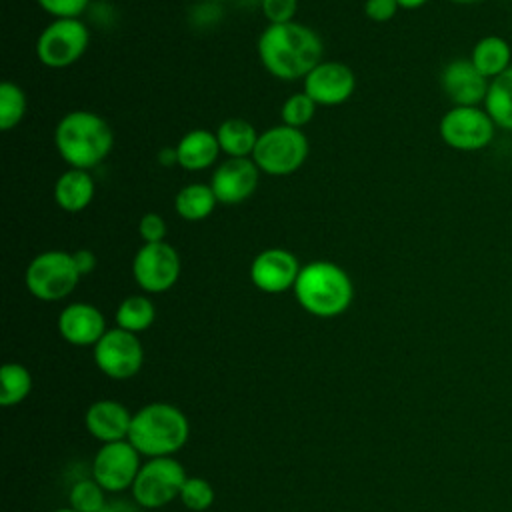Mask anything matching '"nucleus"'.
<instances>
[{"label": "nucleus", "instance_id": "4be33fe9", "mask_svg": "<svg viewBox=\"0 0 512 512\" xmlns=\"http://www.w3.org/2000/svg\"><path fill=\"white\" fill-rule=\"evenodd\" d=\"M258 136L256 128L244 118H228L216 130L220 150L228 158H252Z\"/></svg>", "mask_w": 512, "mask_h": 512}, {"label": "nucleus", "instance_id": "5701e85b", "mask_svg": "<svg viewBox=\"0 0 512 512\" xmlns=\"http://www.w3.org/2000/svg\"><path fill=\"white\" fill-rule=\"evenodd\" d=\"M218 204L210 184H188L178 190L174 198V210L176 214L186 222H200L208 218Z\"/></svg>", "mask_w": 512, "mask_h": 512}, {"label": "nucleus", "instance_id": "b1692460", "mask_svg": "<svg viewBox=\"0 0 512 512\" xmlns=\"http://www.w3.org/2000/svg\"><path fill=\"white\" fill-rule=\"evenodd\" d=\"M482 106L494 120L496 128L512 132V66L494 80H490L488 94Z\"/></svg>", "mask_w": 512, "mask_h": 512}, {"label": "nucleus", "instance_id": "a211bd4d", "mask_svg": "<svg viewBox=\"0 0 512 512\" xmlns=\"http://www.w3.org/2000/svg\"><path fill=\"white\" fill-rule=\"evenodd\" d=\"M132 412L118 400H96L88 406L84 414L86 430L92 438L102 444L128 440V432L132 426Z\"/></svg>", "mask_w": 512, "mask_h": 512}, {"label": "nucleus", "instance_id": "6e6552de", "mask_svg": "<svg viewBox=\"0 0 512 512\" xmlns=\"http://www.w3.org/2000/svg\"><path fill=\"white\" fill-rule=\"evenodd\" d=\"M496 124L484 106H452L438 124L442 142L458 152H478L494 140Z\"/></svg>", "mask_w": 512, "mask_h": 512}, {"label": "nucleus", "instance_id": "423d86ee", "mask_svg": "<svg viewBox=\"0 0 512 512\" xmlns=\"http://www.w3.org/2000/svg\"><path fill=\"white\" fill-rule=\"evenodd\" d=\"M80 272L72 252L46 250L30 260L24 272L26 290L42 302H58L74 292L80 282Z\"/></svg>", "mask_w": 512, "mask_h": 512}, {"label": "nucleus", "instance_id": "bb28decb", "mask_svg": "<svg viewBox=\"0 0 512 512\" xmlns=\"http://www.w3.org/2000/svg\"><path fill=\"white\" fill-rule=\"evenodd\" d=\"M26 114V94L16 82L0 84V128L12 130L16 128Z\"/></svg>", "mask_w": 512, "mask_h": 512}, {"label": "nucleus", "instance_id": "f3484780", "mask_svg": "<svg viewBox=\"0 0 512 512\" xmlns=\"http://www.w3.org/2000/svg\"><path fill=\"white\" fill-rule=\"evenodd\" d=\"M58 332L72 346H96L106 334L104 314L88 302H72L58 314Z\"/></svg>", "mask_w": 512, "mask_h": 512}, {"label": "nucleus", "instance_id": "f03ea898", "mask_svg": "<svg viewBox=\"0 0 512 512\" xmlns=\"http://www.w3.org/2000/svg\"><path fill=\"white\" fill-rule=\"evenodd\" d=\"M54 144L70 168H96L114 146L110 124L96 112L72 110L64 114L54 130Z\"/></svg>", "mask_w": 512, "mask_h": 512}, {"label": "nucleus", "instance_id": "cd10ccee", "mask_svg": "<svg viewBox=\"0 0 512 512\" xmlns=\"http://www.w3.org/2000/svg\"><path fill=\"white\" fill-rule=\"evenodd\" d=\"M104 488L94 478H82L70 488V508L78 512H100L106 504Z\"/></svg>", "mask_w": 512, "mask_h": 512}, {"label": "nucleus", "instance_id": "72a5a7b5", "mask_svg": "<svg viewBox=\"0 0 512 512\" xmlns=\"http://www.w3.org/2000/svg\"><path fill=\"white\" fill-rule=\"evenodd\" d=\"M396 0H366L364 2V14L372 22H388L398 12Z\"/></svg>", "mask_w": 512, "mask_h": 512}, {"label": "nucleus", "instance_id": "a19ab883", "mask_svg": "<svg viewBox=\"0 0 512 512\" xmlns=\"http://www.w3.org/2000/svg\"><path fill=\"white\" fill-rule=\"evenodd\" d=\"M212 2H228V0H212Z\"/></svg>", "mask_w": 512, "mask_h": 512}, {"label": "nucleus", "instance_id": "a878e982", "mask_svg": "<svg viewBox=\"0 0 512 512\" xmlns=\"http://www.w3.org/2000/svg\"><path fill=\"white\" fill-rule=\"evenodd\" d=\"M32 390V374L18 362H6L0 370V404L4 408L16 406Z\"/></svg>", "mask_w": 512, "mask_h": 512}, {"label": "nucleus", "instance_id": "c9c22d12", "mask_svg": "<svg viewBox=\"0 0 512 512\" xmlns=\"http://www.w3.org/2000/svg\"><path fill=\"white\" fill-rule=\"evenodd\" d=\"M144 508L132 498V500H124V498H112L106 500V504L102 506L100 512H142Z\"/></svg>", "mask_w": 512, "mask_h": 512}, {"label": "nucleus", "instance_id": "ddd939ff", "mask_svg": "<svg viewBox=\"0 0 512 512\" xmlns=\"http://www.w3.org/2000/svg\"><path fill=\"white\" fill-rule=\"evenodd\" d=\"M356 88V76L344 62L322 60L304 78V92L318 106L344 104Z\"/></svg>", "mask_w": 512, "mask_h": 512}, {"label": "nucleus", "instance_id": "c756f323", "mask_svg": "<svg viewBox=\"0 0 512 512\" xmlns=\"http://www.w3.org/2000/svg\"><path fill=\"white\" fill-rule=\"evenodd\" d=\"M178 498L190 512H204L214 504V488L200 476H188Z\"/></svg>", "mask_w": 512, "mask_h": 512}, {"label": "nucleus", "instance_id": "393cba45", "mask_svg": "<svg viewBox=\"0 0 512 512\" xmlns=\"http://www.w3.org/2000/svg\"><path fill=\"white\" fill-rule=\"evenodd\" d=\"M156 308L152 300L144 294H134L124 298L116 308V326L132 334H140L154 324Z\"/></svg>", "mask_w": 512, "mask_h": 512}, {"label": "nucleus", "instance_id": "f257e3e1", "mask_svg": "<svg viewBox=\"0 0 512 512\" xmlns=\"http://www.w3.org/2000/svg\"><path fill=\"white\" fill-rule=\"evenodd\" d=\"M322 40L306 24H268L258 38L262 66L278 80H304L322 62Z\"/></svg>", "mask_w": 512, "mask_h": 512}, {"label": "nucleus", "instance_id": "1a4fd4ad", "mask_svg": "<svg viewBox=\"0 0 512 512\" xmlns=\"http://www.w3.org/2000/svg\"><path fill=\"white\" fill-rule=\"evenodd\" d=\"M90 42V32L80 18L50 22L36 40V56L48 68H66L78 62Z\"/></svg>", "mask_w": 512, "mask_h": 512}, {"label": "nucleus", "instance_id": "7c9ffc66", "mask_svg": "<svg viewBox=\"0 0 512 512\" xmlns=\"http://www.w3.org/2000/svg\"><path fill=\"white\" fill-rule=\"evenodd\" d=\"M36 2L46 14L58 20V18H80L88 8L90 0H36Z\"/></svg>", "mask_w": 512, "mask_h": 512}, {"label": "nucleus", "instance_id": "2eb2a0df", "mask_svg": "<svg viewBox=\"0 0 512 512\" xmlns=\"http://www.w3.org/2000/svg\"><path fill=\"white\" fill-rule=\"evenodd\" d=\"M296 256L284 248H266L250 264L252 284L266 294H282L294 288L300 274Z\"/></svg>", "mask_w": 512, "mask_h": 512}, {"label": "nucleus", "instance_id": "ea45409f", "mask_svg": "<svg viewBox=\"0 0 512 512\" xmlns=\"http://www.w3.org/2000/svg\"><path fill=\"white\" fill-rule=\"evenodd\" d=\"M52 512H78L74 508H58V510H52Z\"/></svg>", "mask_w": 512, "mask_h": 512}, {"label": "nucleus", "instance_id": "e433bc0d", "mask_svg": "<svg viewBox=\"0 0 512 512\" xmlns=\"http://www.w3.org/2000/svg\"><path fill=\"white\" fill-rule=\"evenodd\" d=\"M158 160H160V164H162V166H166V168H170V166L178 164L176 148H164V150H160V154H158Z\"/></svg>", "mask_w": 512, "mask_h": 512}, {"label": "nucleus", "instance_id": "0eeeda50", "mask_svg": "<svg viewBox=\"0 0 512 512\" xmlns=\"http://www.w3.org/2000/svg\"><path fill=\"white\" fill-rule=\"evenodd\" d=\"M188 474L172 456L148 458L132 484V498L146 510L162 508L180 496Z\"/></svg>", "mask_w": 512, "mask_h": 512}, {"label": "nucleus", "instance_id": "2f4dec72", "mask_svg": "<svg viewBox=\"0 0 512 512\" xmlns=\"http://www.w3.org/2000/svg\"><path fill=\"white\" fill-rule=\"evenodd\" d=\"M260 8L270 24H284L294 20L298 0H260Z\"/></svg>", "mask_w": 512, "mask_h": 512}, {"label": "nucleus", "instance_id": "58836bf2", "mask_svg": "<svg viewBox=\"0 0 512 512\" xmlns=\"http://www.w3.org/2000/svg\"><path fill=\"white\" fill-rule=\"evenodd\" d=\"M448 2L460 4V6H470V4H478V2H482V0H448Z\"/></svg>", "mask_w": 512, "mask_h": 512}, {"label": "nucleus", "instance_id": "f704fd0d", "mask_svg": "<svg viewBox=\"0 0 512 512\" xmlns=\"http://www.w3.org/2000/svg\"><path fill=\"white\" fill-rule=\"evenodd\" d=\"M72 258H74V264H76L80 276H86V274H90L96 268V254L90 248L74 250Z\"/></svg>", "mask_w": 512, "mask_h": 512}, {"label": "nucleus", "instance_id": "aec40b11", "mask_svg": "<svg viewBox=\"0 0 512 512\" xmlns=\"http://www.w3.org/2000/svg\"><path fill=\"white\" fill-rule=\"evenodd\" d=\"M96 192L94 178L88 170L68 168L62 172L54 184V200L64 212L84 210Z\"/></svg>", "mask_w": 512, "mask_h": 512}, {"label": "nucleus", "instance_id": "473e14b6", "mask_svg": "<svg viewBox=\"0 0 512 512\" xmlns=\"http://www.w3.org/2000/svg\"><path fill=\"white\" fill-rule=\"evenodd\" d=\"M138 234L144 244H154V242H164L166 238V222L160 214L148 212L140 218L138 222Z\"/></svg>", "mask_w": 512, "mask_h": 512}, {"label": "nucleus", "instance_id": "9d476101", "mask_svg": "<svg viewBox=\"0 0 512 512\" xmlns=\"http://www.w3.org/2000/svg\"><path fill=\"white\" fill-rule=\"evenodd\" d=\"M94 362L102 374L112 380L136 376L144 364V348L138 334L122 328L106 330L94 346Z\"/></svg>", "mask_w": 512, "mask_h": 512}, {"label": "nucleus", "instance_id": "7ed1b4c3", "mask_svg": "<svg viewBox=\"0 0 512 512\" xmlns=\"http://www.w3.org/2000/svg\"><path fill=\"white\" fill-rule=\"evenodd\" d=\"M292 290L298 304L316 318L340 316L354 300V284L348 272L330 260L304 264Z\"/></svg>", "mask_w": 512, "mask_h": 512}, {"label": "nucleus", "instance_id": "6ab92c4d", "mask_svg": "<svg viewBox=\"0 0 512 512\" xmlns=\"http://www.w3.org/2000/svg\"><path fill=\"white\" fill-rule=\"evenodd\" d=\"M174 148L178 156V166L188 172H200L210 168L222 152L216 132H210L206 128H194L186 132Z\"/></svg>", "mask_w": 512, "mask_h": 512}, {"label": "nucleus", "instance_id": "39448f33", "mask_svg": "<svg viewBox=\"0 0 512 512\" xmlns=\"http://www.w3.org/2000/svg\"><path fill=\"white\" fill-rule=\"evenodd\" d=\"M308 158V138L300 128L286 124L260 132L252 160L268 176H288L302 168Z\"/></svg>", "mask_w": 512, "mask_h": 512}, {"label": "nucleus", "instance_id": "9b49d317", "mask_svg": "<svg viewBox=\"0 0 512 512\" xmlns=\"http://www.w3.org/2000/svg\"><path fill=\"white\" fill-rule=\"evenodd\" d=\"M180 268V254L166 240L142 244L132 260V276L148 294L170 290L180 278Z\"/></svg>", "mask_w": 512, "mask_h": 512}, {"label": "nucleus", "instance_id": "4468645a", "mask_svg": "<svg viewBox=\"0 0 512 512\" xmlns=\"http://www.w3.org/2000/svg\"><path fill=\"white\" fill-rule=\"evenodd\" d=\"M260 170L252 158H226L210 178V188L220 204H240L258 188Z\"/></svg>", "mask_w": 512, "mask_h": 512}, {"label": "nucleus", "instance_id": "dca6fc26", "mask_svg": "<svg viewBox=\"0 0 512 512\" xmlns=\"http://www.w3.org/2000/svg\"><path fill=\"white\" fill-rule=\"evenodd\" d=\"M440 86L454 106H480L486 100L490 80L478 72L470 58H456L442 68Z\"/></svg>", "mask_w": 512, "mask_h": 512}, {"label": "nucleus", "instance_id": "20e7f679", "mask_svg": "<svg viewBox=\"0 0 512 512\" xmlns=\"http://www.w3.org/2000/svg\"><path fill=\"white\" fill-rule=\"evenodd\" d=\"M186 414L168 402H150L132 416L130 444L146 458L172 456L188 442Z\"/></svg>", "mask_w": 512, "mask_h": 512}, {"label": "nucleus", "instance_id": "412c9836", "mask_svg": "<svg viewBox=\"0 0 512 512\" xmlns=\"http://www.w3.org/2000/svg\"><path fill=\"white\" fill-rule=\"evenodd\" d=\"M470 62L478 68L482 76L494 80L512 66V48L506 38L498 34H488L472 46Z\"/></svg>", "mask_w": 512, "mask_h": 512}, {"label": "nucleus", "instance_id": "4c0bfd02", "mask_svg": "<svg viewBox=\"0 0 512 512\" xmlns=\"http://www.w3.org/2000/svg\"><path fill=\"white\" fill-rule=\"evenodd\" d=\"M396 2L404 10H416V8H422L428 0H396Z\"/></svg>", "mask_w": 512, "mask_h": 512}, {"label": "nucleus", "instance_id": "c85d7f7f", "mask_svg": "<svg viewBox=\"0 0 512 512\" xmlns=\"http://www.w3.org/2000/svg\"><path fill=\"white\" fill-rule=\"evenodd\" d=\"M316 102L302 90L292 96H288L280 108V118L282 124L292 126V128H304L316 114Z\"/></svg>", "mask_w": 512, "mask_h": 512}, {"label": "nucleus", "instance_id": "f8f14e48", "mask_svg": "<svg viewBox=\"0 0 512 512\" xmlns=\"http://www.w3.org/2000/svg\"><path fill=\"white\" fill-rule=\"evenodd\" d=\"M140 452L130 440L102 444L92 460V478L112 494L132 488L140 472Z\"/></svg>", "mask_w": 512, "mask_h": 512}]
</instances>
